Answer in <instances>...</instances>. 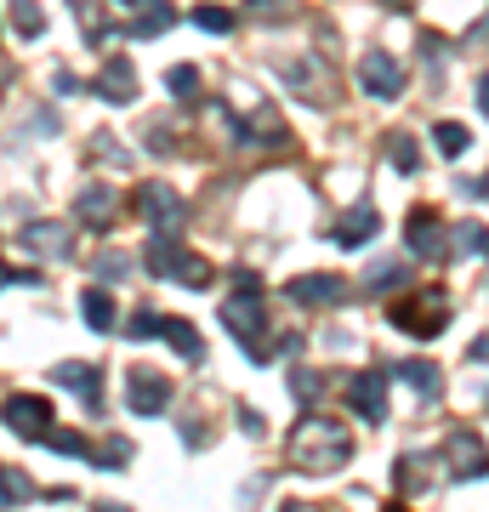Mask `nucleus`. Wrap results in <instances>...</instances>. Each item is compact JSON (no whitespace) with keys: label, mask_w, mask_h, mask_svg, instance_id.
I'll use <instances>...</instances> for the list:
<instances>
[{"label":"nucleus","mask_w":489,"mask_h":512,"mask_svg":"<svg viewBox=\"0 0 489 512\" xmlns=\"http://www.w3.org/2000/svg\"><path fill=\"white\" fill-rule=\"evenodd\" d=\"M285 456L296 473H336L347 456H353V439H347V427L336 416H302L296 421V433H290Z\"/></svg>","instance_id":"f257e3e1"},{"label":"nucleus","mask_w":489,"mask_h":512,"mask_svg":"<svg viewBox=\"0 0 489 512\" xmlns=\"http://www.w3.org/2000/svg\"><path fill=\"white\" fill-rule=\"evenodd\" d=\"M143 268L154 279H177V285H188V291H205V285H211V262H200L194 251H182L177 239H165V234L148 239Z\"/></svg>","instance_id":"f03ea898"},{"label":"nucleus","mask_w":489,"mask_h":512,"mask_svg":"<svg viewBox=\"0 0 489 512\" xmlns=\"http://www.w3.org/2000/svg\"><path fill=\"white\" fill-rule=\"evenodd\" d=\"M387 319L404 330V336H416V342H427V336H438V330L450 325V302L444 296H404V302H393L387 308Z\"/></svg>","instance_id":"7ed1b4c3"},{"label":"nucleus","mask_w":489,"mask_h":512,"mask_svg":"<svg viewBox=\"0 0 489 512\" xmlns=\"http://www.w3.org/2000/svg\"><path fill=\"white\" fill-rule=\"evenodd\" d=\"M131 205H137V211L148 217V228H154V234H165V239H177L182 222H188V205H182L165 183H143L137 194H131Z\"/></svg>","instance_id":"20e7f679"},{"label":"nucleus","mask_w":489,"mask_h":512,"mask_svg":"<svg viewBox=\"0 0 489 512\" xmlns=\"http://www.w3.org/2000/svg\"><path fill=\"white\" fill-rule=\"evenodd\" d=\"M222 325L234 330L245 348H256V336H262V302H256V274L239 268V291L222 302Z\"/></svg>","instance_id":"39448f33"},{"label":"nucleus","mask_w":489,"mask_h":512,"mask_svg":"<svg viewBox=\"0 0 489 512\" xmlns=\"http://www.w3.org/2000/svg\"><path fill=\"white\" fill-rule=\"evenodd\" d=\"M0 416H6V427H12L18 439L46 444V433H52V399H46V393H12Z\"/></svg>","instance_id":"423d86ee"},{"label":"nucleus","mask_w":489,"mask_h":512,"mask_svg":"<svg viewBox=\"0 0 489 512\" xmlns=\"http://www.w3.org/2000/svg\"><path fill=\"white\" fill-rule=\"evenodd\" d=\"M359 86L370 97H381V103H393V97H404V86H410V80H404V69L387 52H364L359 57Z\"/></svg>","instance_id":"0eeeda50"},{"label":"nucleus","mask_w":489,"mask_h":512,"mask_svg":"<svg viewBox=\"0 0 489 512\" xmlns=\"http://www.w3.org/2000/svg\"><path fill=\"white\" fill-rule=\"evenodd\" d=\"M126 387H131V410H137V416H165V410H171V382H165L160 370H148V365H137L126 376Z\"/></svg>","instance_id":"6e6552de"},{"label":"nucleus","mask_w":489,"mask_h":512,"mask_svg":"<svg viewBox=\"0 0 489 512\" xmlns=\"http://www.w3.org/2000/svg\"><path fill=\"white\" fill-rule=\"evenodd\" d=\"M444 461H450V478H461V484L489 473V450H484L478 433H450V439H444Z\"/></svg>","instance_id":"1a4fd4ad"},{"label":"nucleus","mask_w":489,"mask_h":512,"mask_svg":"<svg viewBox=\"0 0 489 512\" xmlns=\"http://www.w3.org/2000/svg\"><path fill=\"white\" fill-rule=\"evenodd\" d=\"M290 302H302V308H336V302H347V279L342 274H302L285 285Z\"/></svg>","instance_id":"9d476101"},{"label":"nucleus","mask_w":489,"mask_h":512,"mask_svg":"<svg viewBox=\"0 0 489 512\" xmlns=\"http://www.w3.org/2000/svg\"><path fill=\"white\" fill-rule=\"evenodd\" d=\"M18 245L23 251H35V256H69L74 251V234L63 228V222H23L18 228Z\"/></svg>","instance_id":"9b49d317"},{"label":"nucleus","mask_w":489,"mask_h":512,"mask_svg":"<svg viewBox=\"0 0 489 512\" xmlns=\"http://www.w3.org/2000/svg\"><path fill=\"white\" fill-rule=\"evenodd\" d=\"M57 387H69V393H80V404L86 410H103V376H97V365H80V359H63V365L52 370Z\"/></svg>","instance_id":"f8f14e48"},{"label":"nucleus","mask_w":489,"mask_h":512,"mask_svg":"<svg viewBox=\"0 0 489 512\" xmlns=\"http://www.w3.org/2000/svg\"><path fill=\"white\" fill-rule=\"evenodd\" d=\"M347 399H353V410H359L364 421H381L387 416V376H381V370H359V376L347 382Z\"/></svg>","instance_id":"ddd939ff"},{"label":"nucleus","mask_w":489,"mask_h":512,"mask_svg":"<svg viewBox=\"0 0 489 512\" xmlns=\"http://www.w3.org/2000/svg\"><path fill=\"white\" fill-rule=\"evenodd\" d=\"M74 211H80L86 228H109L114 211H120V194H114L109 183H86V188H80V200H74Z\"/></svg>","instance_id":"4468645a"},{"label":"nucleus","mask_w":489,"mask_h":512,"mask_svg":"<svg viewBox=\"0 0 489 512\" xmlns=\"http://www.w3.org/2000/svg\"><path fill=\"white\" fill-rule=\"evenodd\" d=\"M97 97H103V103H114V109L137 103V69H131L126 57H114L109 69H103V80H97Z\"/></svg>","instance_id":"2eb2a0df"},{"label":"nucleus","mask_w":489,"mask_h":512,"mask_svg":"<svg viewBox=\"0 0 489 512\" xmlns=\"http://www.w3.org/2000/svg\"><path fill=\"white\" fill-rule=\"evenodd\" d=\"M404 239H410V251L416 256H444V222H438L433 211H416L410 228H404Z\"/></svg>","instance_id":"dca6fc26"},{"label":"nucleus","mask_w":489,"mask_h":512,"mask_svg":"<svg viewBox=\"0 0 489 512\" xmlns=\"http://www.w3.org/2000/svg\"><path fill=\"white\" fill-rule=\"evenodd\" d=\"M376 228H381V211H370V205H353V211L336 222V245H347V251H353V245H364Z\"/></svg>","instance_id":"f3484780"},{"label":"nucleus","mask_w":489,"mask_h":512,"mask_svg":"<svg viewBox=\"0 0 489 512\" xmlns=\"http://www.w3.org/2000/svg\"><path fill=\"white\" fill-rule=\"evenodd\" d=\"M80 319H86L97 336H109V330L120 325V308H114L109 291H86V296H80Z\"/></svg>","instance_id":"a211bd4d"},{"label":"nucleus","mask_w":489,"mask_h":512,"mask_svg":"<svg viewBox=\"0 0 489 512\" xmlns=\"http://www.w3.org/2000/svg\"><path fill=\"white\" fill-rule=\"evenodd\" d=\"M160 336L177 348V359H205V336L188 319H160Z\"/></svg>","instance_id":"6ab92c4d"},{"label":"nucleus","mask_w":489,"mask_h":512,"mask_svg":"<svg viewBox=\"0 0 489 512\" xmlns=\"http://www.w3.org/2000/svg\"><path fill=\"white\" fill-rule=\"evenodd\" d=\"M399 376H404L410 387H421V399H427V404H438V393H444V370L427 365V359H404Z\"/></svg>","instance_id":"aec40b11"},{"label":"nucleus","mask_w":489,"mask_h":512,"mask_svg":"<svg viewBox=\"0 0 489 512\" xmlns=\"http://www.w3.org/2000/svg\"><path fill=\"white\" fill-rule=\"evenodd\" d=\"M6 18H12V29H18L23 40L46 35V12H40V0H12V6H6Z\"/></svg>","instance_id":"412c9836"},{"label":"nucleus","mask_w":489,"mask_h":512,"mask_svg":"<svg viewBox=\"0 0 489 512\" xmlns=\"http://www.w3.org/2000/svg\"><path fill=\"white\" fill-rule=\"evenodd\" d=\"M171 23H177V12H171L165 0H154V6H148V12H143L137 23H126V35H137V40H154V35H165Z\"/></svg>","instance_id":"4be33fe9"},{"label":"nucleus","mask_w":489,"mask_h":512,"mask_svg":"<svg viewBox=\"0 0 489 512\" xmlns=\"http://www.w3.org/2000/svg\"><path fill=\"white\" fill-rule=\"evenodd\" d=\"M35 478H23V473H12V467H0V512L6 507H23V501H35Z\"/></svg>","instance_id":"5701e85b"},{"label":"nucleus","mask_w":489,"mask_h":512,"mask_svg":"<svg viewBox=\"0 0 489 512\" xmlns=\"http://www.w3.org/2000/svg\"><path fill=\"white\" fill-rule=\"evenodd\" d=\"M450 245H455V256H478V251H489V228L484 222H455Z\"/></svg>","instance_id":"b1692460"},{"label":"nucleus","mask_w":489,"mask_h":512,"mask_svg":"<svg viewBox=\"0 0 489 512\" xmlns=\"http://www.w3.org/2000/svg\"><path fill=\"white\" fill-rule=\"evenodd\" d=\"M165 92L171 97H200V69H194V63H171V69H165Z\"/></svg>","instance_id":"393cba45"},{"label":"nucleus","mask_w":489,"mask_h":512,"mask_svg":"<svg viewBox=\"0 0 489 512\" xmlns=\"http://www.w3.org/2000/svg\"><path fill=\"white\" fill-rule=\"evenodd\" d=\"M194 29H205V35H234V12L228 6H194Z\"/></svg>","instance_id":"a878e982"},{"label":"nucleus","mask_w":489,"mask_h":512,"mask_svg":"<svg viewBox=\"0 0 489 512\" xmlns=\"http://www.w3.org/2000/svg\"><path fill=\"white\" fill-rule=\"evenodd\" d=\"M433 143H438V154H450V160H455V154L472 143V131L455 126V120H438V126H433Z\"/></svg>","instance_id":"bb28decb"},{"label":"nucleus","mask_w":489,"mask_h":512,"mask_svg":"<svg viewBox=\"0 0 489 512\" xmlns=\"http://www.w3.org/2000/svg\"><path fill=\"white\" fill-rule=\"evenodd\" d=\"M393 478H399V490H404V495L427 490V461H421V456H399V467H393Z\"/></svg>","instance_id":"cd10ccee"},{"label":"nucleus","mask_w":489,"mask_h":512,"mask_svg":"<svg viewBox=\"0 0 489 512\" xmlns=\"http://www.w3.org/2000/svg\"><path fill=\"white\" fill-rule=\"evenodd\" d=\"M46 444H52L57 456H80V461H91V444H86V433H74V427H63V433H46Z\"/></svg>","instance_id":"c85d7f7f"},{"label":"nucleus","mask_w":489,"mask_h":512,"mask_svg":"<svg viewBox=\"0 0 489 512\" xmlns=\"http://www.w3.org/2000/svg\"><path fill=\"white\" fill-rule=\"evenodd\" d=\"M404 279V262H370V274H364V291H393Z\"/></svg>","instance_id":"c756f323"},{"label":"nucleus","mask_w":489,"mask_h":512,"mask_svg":"<svg viewBox=\"0 0 489 512\" xmlns=\"http://www.w3.org/2000/svg\"><path fill=\"white\" fill-rule=\"evenodd\" d=\"M245 18L279 23V18H290V0H245Z\"/></svg>","instance_id":"7c9ffc66"},{"label":"nucleus","mask_w":489,"mask_h":512,"mask_svg":"<svg viewBox=\"0 0 489 512\" xmlns=\"http://www.w3.org/2000/svg\"><path fill=\"white\" fill-rule=\"evenodd\" d=\"M131 274V262L120 251H109V256H97V279H109V285H120V279Z\"/></svg>","instance_id":"2f4dec72"},{"label":"nucleus","mask_w":489,"mask_h":512,"mask_svg":"<svg viewBox=\"0 0 489 512\" xmlns=\"http://www.w3.org/2000/svg\"><path fill=\"white\" fill-rule=\"evenodd\" d=\"M91 461H97V467H126V461H131V444L114 439V444H103V450H91Z\"/></svg>","instance_id":"473e14b6"},{"label":"nucleus","mask_w":489,"mask_h":512,"mask_svg":"<svg viewBox=\"0 0 489 512\" xmlns=\"http://www.w3.org/2000/svg\"><path fill=\"white\" fill-rule=\"evenodd\" d=\"M290 387H296V399L302 404L319 399V376H313V370H290Z\"/></svg>","instance_id":"72a5a7b5"},{"label":"nucleus","mask_w":489,"mask_h":512,"mask_svg":"<svg viewBox=\"0 0 489 512\" xmlns=\"http://www.w3.org/2000/svg\"><path fill=\"white\" fill-rule=\"evenodd\" d=\"M393 160H399V171H416L421 154H416V143H410V137H393Z\"/></svg>","instance_id":"f704fd0d"},{"label":"nucleus","mask_w":489,"mask_h":512,"mask_svg":"<svg viewBox=\"0 0 489 512\" xmlns=\"http://www.w3.org/2000/svg\"><path fill=\"white\" fill-rule=\"evenodd\" d=\"M131 336H137V342H143V336H160V319H154V313H131Z\"/></svg>","instance_id":"c9c22d12"},{"label":"nucleus","mask_w":489,"mask_h":512,"mask_svg":"<svg viewBox=\"0 0 489 512\" xmlns=\"http://www.w3.org/2000/svg\"><path fill=\"white\" fill-rule=\"evenodd\" d=\"M52 92H57V97H74V92H80V80H74L69 69H57V74H52Z\"/></svg>","instance_id":"e433bc0d"},{"label":"nucleus","mask_w":489,"mask_h":512,"mask_svg":"<svg viewBox=\"0 0 489 512\" xmlns=\"http://www.w3.org/2000/svg\"><path fill=\"white\" fill-rule=\"evenodd\" d=\"M478 114H484V120H489V74H484V80H478Z\"/></svg>","instance_id":"4c0bfd02"},{"label":"nucleus","mask_w":489,"mask_h":512,"mask_svg":"<svg viewBox=\"0 0 489 512\" xmlns=\"http://www.w3.org/2000/svg\"><path fill=\"white\" fill-rule=\"evenodd\" d=\"M472 359H484V365H489V336H478V342H472Z\"/></svg>","instance_id":"58836bf2"},{"label":"nucleus","mask_w":489,"mask_h":512,"mask_svg":"<svg viewBox=\"0 0 489 512\" xmlns=\"http://www.w3.org/2000/svg\"><path fill=\"white\" fill-rule=\"evenodd\" d=\"M472 194H484V200H489V177H478V183H472Z\"/></svg>","instance_id":"ea45409f"},{"label":"nucleus","mask_w":489,"mask_h":512,"mask_svg":"<svg viewBox=\"0 0 489 512\" xmlns=\"http://www.w3.org/2000/svg\"><path fill=\"white\" fill-rule=\"evenodd\" d=\"M12 279H18V274H12V268H6V262H0V285H12Z\"/></svg>","instance_id":"a19ab883"},{"label":"nucleus","mask_w":489,"mask_h":512,"mask_svg":"<svg viewBox=\"0 0 489 512\" xmlns=\"http://www.w3.org/2000/svg\"><path fill=\"white\" fill-rule=\"evenodd\" d=\"M279 512H308V507H302V501H285V507H279Z\"/></svg>","instance_id":"79ce46f5"},{"label":"nucleus","mask_w":489,"mask_h":512,"mask_svg":"<svg viewBox=\"0 0 489 512\" xmlns=\"http://www.w3.org/2000/svg\"><path fill=\"white\" fill-rule=\"evenodd\" d=\"M97 512H131V507H109V501H103V507H97Z\"/></svg>","instance_id":"37998d69"},{"label":"nucleus","mask_w":489,"mask_h":512,"mask_svg":"<svg viewBox=\"0 0 489 512\" xmlns=\"http://www.w3.org/2000/svg\"><path fill=\"white\" fill-rule=\"evenodd\" d=\"M381 512H410V507H381Z\"/></svg>","instance_id":"c03bdc74"}]
</instances>
